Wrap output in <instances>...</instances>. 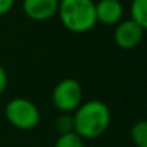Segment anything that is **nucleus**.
Instances as JSON below:
<instances>
[{"label": "nucleus", "instance_id": "f8f14e48", "mask_svg": "<svg viewBox=\"0 0 147 147\" xmlns=\"http://www.w3.org/2000/svg\"><path fill=\"white\" fill-rule=\"evenodd\" d=\"M15 6V0H0V16L7 15Z\"/></svg>", "mask_w": 147, "mask_h": 147}, {"label": "nucleus", "instance_id": "6e6552de", "mask_svg": "<svg viewBox=\"0 0 147 147\" xmlns=\"http://www.w3.org/2000/svg\"><path fill=\"white\" fill-rule=\"evenodd\" d=\"M130 19L147 28V0H133L130 5Z\"/></svg>", "mask_w": 147, "mask_h": 147}, {"label": "nucleus", "instance_id": "9d476101", "mask_svg": "<svg viewBox=\"0 0 147 147\" xmlns=\"http://www.w3.org/2000/svg\"><path fill=\"white\" fill-rule=\"evenodd\" d=\"M53 147H84V138L75 131L59 134Z\"/></svg>", "mask_w": 147, "mask_h": 147}, {"label": "nucleus", "instance_id": "423d86ee", "mask_svg": "<svg viewBox=\"0 0 147 147\" xmlns=\"http://www.w3.org/2000/svg\"><path fill=\"white\" fill-rule=\"evenodd\" d=\"M59 0H23L25 15L36 22H43L58 13Z\"/></svg>", "mask_w": 147, "mask_h": 147}, {"label": "nucleus", "instance_id": "20e7f679", "mask_svg": "<svg viewBox=\"0 0 147 147\" xmlns=\"http://www.w3.org/2000/svg\"><path fill=\"white\" fill-rule=\"evenodd\" d=\"M82 102V87L74 78L59 81L52 91V104L61 113L75 111Z\"/></svg>", "mask_w": 147, "mask_h": 147}, {"label": "nucleus", "instance_id": "f03ea898", "mask_svg": "<svg viewBox=\"0 0 147 147\" xmlns=\"http://www.w3.org/2000/svg\"><path fill=\"white\" fill-rule=\"evenodd\" d=\"M58 15L61 23L74 33H85L97 25L92 0H59Z\"/></svg>", "mask_w": 147, "mask_h": 147}, {"label": "nucleus", "instance_id": "ddd939ff", "mask_svg": "<svg viewBox=\"0 0 147 147\" xmlns=\"http://www.w3.org/2000/svg\"><path fill=\"white\" fill-rule=\"evenodd\" d=\"M6 87H7V74L5 68L0 65V95L6 91Z\"/></svg>", "mask_w": 147, "mask_h": 147}, {"label": "nucleus", "instance_id": "1a4fd4ad", "mask_svg": "<svg viewBox=\"0 0 147 147\" xmlns=\"http://www.w3.org/2000/svg\"><path fill=\"white\" fill-rule=\"evenodd\" d=\"M130 137L136 147H147V123L144 120L134 123L130 130Z\"/></svg>", "mask_w": 147, "mask_h": 147}, {"label": "nucleus", "instance_id": "7ed1b4c3", "mask_svg": "<svg viewBox=\"0 0 147 147\" xmlns=\"http://www.w3.org/2000/svg\"><path fill=\"white\" fill-rule=\"evenodd\" d=\"M6 120L19 130H33L40 121L39 108L28 98H13L5 107Z\"/></svg>", "mask_w": 147, "mask_h": 147}, {"label": "nucleus", "instance_id": "f257e3e1", "mask_svg": "<svg viewBox=\"0 0 147 147\" xmlns=\"http://www.w3.org/2000/svg\"><path fill=\"white\" fill-rule=\"evenodd\" d=\"M74 131L82 138H97L102 136L111 123L108 105L100 100L81 102L74 111Z\"/></svg>", "mask_w": 147, "mask_h": 147}, {"label": "nucleus", "instance_id": "39448f33", "mask_svg": "<svg viewBox=\"0 0 147 147\" xmlns=\"http://www.w3.org/2000/svg\"><path fill=\"white\" fill-rule=\"evenodd\" d=\"M144 28L136 23L134 20H121L115 25V32H114V40L115 45L120 49L130 51L138 46L144 36Z\"/></svg>", "mask_w": 147, "mask_h": 147}, {"label": "nucleus", "instance_id": "9b49d317", "mask_svg": "<svg viewBox=\"0 0 147 147\" xmlns=\"http://www.w3.org/2000/svg\"><path fill=\"white\" fill-rule=\"evenodd\" d=\"M55 128L59 131V134L74 131V117L69 113H62L55 120Z\"/></svg>", "mask_w": 147, "mask_h": 147}, {"label": "nucleus", "instance_id": "0eeeda50", "mask_svg": "<svg viewBox=\"0 0 147 147\" xmlns=\"http://www.w3.org/2000/svg\"><path fill=\"white\" fill-rule=\"evenodd\" d=\"M123 5L120 0H101L95 3V16L97 23H102L105 26H115L123 20Z\"/></svg>", "mask_w": 147, "mask_h": 147}]
</instances>
